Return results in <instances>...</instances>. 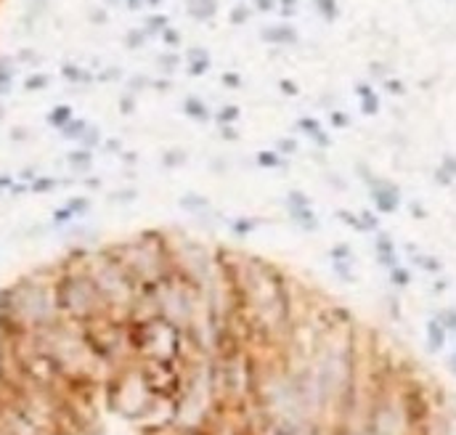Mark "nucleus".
Returning a JSON list of instances; mask_svg holds the SVG:
<instances>
[{
  "label": "nucleus",
  "instance_id": "obj_31",
  "mask_svg": "<svg viewBox=\"0 0 456 435\" xmlns=\"http://www.w3.org/2000/svg\"><path fill=\"white\" fill-rule=\"evenodd\" d=\"M141 43H143V35L141 32H130L128 35V45H130V48H135V45H141Z\"/></svg>",
  "mask_w": 456,
  "mask_h": 435
},
{
  "label": "nucleus",
  "instance_id": "obj_21",
  "mask_svg": "<svg viewBox=\"0 0 456 435\" xmlns=\"http://www.w3.org/2000/svg\"><path fill=\"white\" fill-rule=\"evenodd\" d=\"M390 279H392V284H395V287H406L408 282H411V274H408L406 268L395 266V268H390Z\"/></svg>",
  "mask_w": 456,
  "mask_h": 435
},
{
  "label": "nucleus",
  "instance_id": "obj_14",
  "mask_svg": "<svg viewBox=\"0 0 456 435\" xmlns=\"http://www.w3.org/2000/svg\"><path fill=\"white\" fill-rule=\"evenodd\" d=\"M183 109H186L189 117H194V120H207V109H204L202 101H196V98H186Z\"/></svg>",
  "mask_w": 456,
  "mask_h": 435
},
{
  "label": "nucleus",
  "instance_id": "obj_16",
  "mask_svg": "<svg viewBox=\"0 0 456 435\" xmlns=\"http://www.w3.org/2000/svg\"><path fill=\"white\" fill-rule=\"evenodd\" d=\"M210 67V59H207L204 51H194L191 53V74H202Z\"/></svg>",
  "mask_w": 456,
  "mask_h": 435
},
{
  "label": "nucleus",
  "instance_id": "obj_1",
  "mask_svg": "<svg viewBox=\"0 0 456 435\" xmlns=\"http://www.w3.org/2000/svg\"><path fill=\"white\" fill-rule=\"evenodd\" d=\"M287 207H289L292 220H295L303 231H319V218H316V213L311 210V202L305 199V194L292 191L287 197Z\"/></svg>",
  "mask_w": 456,
  "mask_h": 435
},
{
  "label": "nucleus",
  "instance_id": "obj_18",
  "mask_svg": "<svg viewBox=\"0 0 456 435\" xmlns=\"http://www.w3.org/2000/svg\"><path fill=\"white\" fill-rule=\"evenodd\" d=\"M258 165L260 167H281L284 162H281L279 154H273V151H260L258 154Z\"/></svg>",
  "mask_w": 456,
  "mask_h": 435
},
{
  "label": "nucleus",
  "instance_id": "obj_19",
  "mask_svg": "<svg viewBox=\"0 0 456 435\" xmlns=\"http://www.w3.org/2000/svg\"><path fill=\"white\" fill-rule=\"evenodd\" d=\"M61 74H64L66 80H72V82H82V80H90V74H88V72H82L80 67H72V64H66L64 69H61Z\"/></svg>",
  "mask_w": 456,
  "mask_h": 435
},
{
  "label": "nucleus",
  "instance_id": "obj_36",
  "mask_svg": "<svg viewBox=\"0 0 456 435\" xmlns=\"http://www.w3.org/2000/svg\"><path fill=\"white\" fill-rule=\"evenodd\" d=\"M258 5L262 11H270V8H273V0H258Z\"/></svg>",
  "mask_w": 456,
  "mask_h": 435
},
{
  "label": "nucleus",
  "instance_id": "obj_6",
  "mask_svg": "<svg viewBox=\"0 0 456 435\" xmlns=\"http://www.w3.org/2000/svg\"><path fill=\"white\" fill-rule=\"evenodd\" d=\"M74 114H72V106H66V104H61V106H53L51 109V114H48V125H53V128H64L69 120H72Z\"/></svg>",
  "mask_w": 456,
  "mask_h": 435
},
{
  "label": "nucleus",
  "instance_id": "obj_38",
  "mask_svg": "<svg viewBox=\"0 0 456 435\" xmlns=\"http://www.w3.org/2000/svg\"><path fill=\"white\" fill-rule=\"evenodd\" d=\"M223 138H228V141H234V138H236L234 128H226V130H223Z\"/></svg>",
  "mask_w": 456,
  "mask_h": 435
},
{
  "label": "nucleus",
  "instance_id": "obj_15",
  "mask_svg": "<svg viewBox=\"0 0 456 435\" xmlns=\"http://www.w3.org/2000/svg\"><path fill=\"white\" fill-rule=\"evenodd\" d=\"M265 40H276V43H292L295 40V32L289 27H276V29H268L265 32Z\"/></svg>",
  "mask_w": 456,
  "mask_h": 435
},
{
  "label": "nucleus",
  "instance_id": "obj_17",
  "mask_svg": "<svg viewBox=\"0 0 456 435\" xmlns=\"http://www.w3.org/2000/svg\"><path fill=\"white\" fill-rule=\"evenodd\" d=\"M135 189H120V191H112L109 202L112 205H130V202H135Z\"/></svg>",
  "mask_w": 456,
  "mask_h": 435
},
{
  "label": "nucleus",
  "instance_id": "obj_22",
  "mask_svg": "<svg viewBox=\"0 0 456 435\" xmlns=\"http://www.w3.org/2000/svg\"><path fill=\"white\" fill-rule=\"evenodd\" d=\"M98 141H101V136H98L96 128H88V130L82 133V138H80L82 149H93V146H98Z\"/></svg>",
  "mask_w": 456,
  "mask_h": 435
},
{
  "label": "nucleus",
  "instance_id": "obj_34",
  "mask_svg": "<svg viewBox=\"0 0 456 435\" xmlns=\"http://www.w3.org/2000/svg\"><path fill=\"white\" fill-rule=\"evenodd\" d=\"M247 16H250V13H247L244 8H236L234 13H231V19H234V21H244Z\"/></svg>",
  "mask_w": 456,
  "mask_h": 435
},
{
  "label": "nucleus",
  "instance_id": "obj_40",
  "mask_svg": "<svg viewBox=\"0 0 456 435\" xmlns=\"http://www.w3.org/2000/svg\"><path fill=\"white\" fill-rule=\"evenodd\" d=\"M448 366H451V371L456 374V356H451V359H448Z\"/></svg>",
  "mask_w": 456,
  "mask_h": 435
},
{
  "label": "nucleus",
  "instance_id": "obj_32",
  "mask_svg": "<svg viewBox=\"0 0 456 435\" xmlns=\"http://www.w3.org/2000/svg\"><path fill=\"white\" fill-rule=\"evenodd\" d=\"M419 266H422V268H430V271H438L440 263H435L432 258H419Z\"/></svg>",
  "mask_w": 456,
  "mask_h": 435
},
{
  "label": "nucleus",
  "instance_id": "obj_11",
  "mask_svg": "<svg viewBox=\"0 0 456 435\" xmlns=\"http://www.w3.org/2000/svg\"><path fill=\"white\" fill-rule=\"evenodd\" d=\"M85 130H88V122H85V120H74V117H72L64 128H61V136H64V138H72V141H80Z\"/></svg>",
  "mask_w": 456,
  "mask_h": 435
},
{
  "label": "nucleus",
  "instance_id": "obj_9",
  "mask_svg": "<svg viewBox=\"0 0 456 435\" xmlns=\"http://www.w3.org/2000/svg\"><path fill=\"white\" fill-rule=\"evenodd\" d=\"M427 337H430V348H432V351H440V348H443V343H446V329H443V324H440V321H430V324H427Z\"/></svg>",
  "mask_w": 456,
  "mask_h": 435
},
{
  "label": "nucleus",
  "instance_id": "obj_39",
  "mask_svg": "<svg viewBox=\"0 0 456 435\" xmlns=\"http://www.w3.org/2000/svg\"><path fill=\"white\" fill-rule=\"evenodd\" d=\"M279 146H281L284 151H292V149H295V144H292V141H284V144H279Z\"/></svg>",
  "mask_w": 456,
  "mask_h": 435
},
{
  "label": "nucleus",
  "instance_id": "obj_8",
  "mask_svg": "<svg viewBox=\"0 0 456 435\" xmlns=\"http://www.w3.org/2000/svg\"><path fill=\"white\" fill-rule=\"evenodd\" d=\"M77 218L72 215V210H69L66 205H61V207H56L51 213V228H64V226H69V223H74Z\"/></svg>",
  "mask_w": 456,
  "mask_h": 435
},
{
  "label": "nucleus",
  "instance_id": "obj_28",
  "mask_svg": "<svg viewBox=\"0 0 456 435\" xmlns=\"http://www.w3.org/2000/svg\"><path fill=\"white\" fill-rule=\"evenodd\" d=\"M13 183H16V178L8 175V173H3V175H0V194H8V189Z\"/></svg>",
  "mask_w": 456,
  "mask_h": 435
},
{
  "label": "nucleus",
  "instance_id": "obj_26",
  "mask_svg": "<svg viewBox=\"0 0 456 435\" xmlns=\"http://www.w3.org/2000/svg\"><path fill=\"white\" fill-rule=\"evenodd\" d=\"M236 117H239V109H236V106H226V109H223V112L218 114L220 122H234Z\"/></svg>",
  "mask_w": 456,
  "mask_h": 435
},
{
  "label": "nucleus",
  "instance_id": "obj_24",
  "mask_svg": "<svg viewBox=\"0 0 456 435\" xmlns=\"http://www.w3.org/2000/svg\"><path fill=\"white\" fill-rule=\"evenodd\" d=\"M358 220H361V231H374L377 228V218L372 213H363Z\"/></svg>",
  "mask_w": 456,
  "mask_h": 435
},
{
  "label": "nucleus",
  "instance_id": "obj_25",
  "mask_svg": "<svg viewBox=\"0 0 456 435\" xmlns=\"http://www.w3.org/2000/svg\"><path fill=\"white\" fill-rule=\"evenodd\" d=\"M331 258H334V260H350V247H347V244H337L334 250H331Z\"/></svg>",
  "mask_w": 456,
  "mask_h": 435
},
{
  "label": "nucleus",
  "instance_id": "obj_4",
  "mask_svg": "<svg viewBox=\"0 0 456 435\" xmlns=\"http://www.w3.org/2000/svg\"><path fill=\"white\" fill-rule=\"evenodd\" d=\"M66 162L72 170L82 173V170H90V165H93V154H90V149H74V151H69Z\"/></svg>",
  "mask_w": 456,
  "mask_h": 435
},
{
  "label": "nucleus",
  "instance_id": "obj_30",
  "mask_svg": "<svg viewBox=\"0 0 456 435\" xmlns=\"http://www.w3.org/2000/svg\"><path fill=\"white\" fill-rule=\"evenodd\" d=\"M45 3H48V0H32V8H29V16H40V13L45 11Z\"/></svg>",
  "mask_w": 456,
  "mask_h": 435
},
{
  "label": "nucleus",
  "instance_id": "obj_10",
  "mask_svg": "<svg viewBox=\"0 0 456 435\" xmlns=\"http://www.w3.org/2000/svg\"><path fill=\"white\" fill-rule=\"evenodd\" d=\"M258 226H260V223L255 220V218H236V220L231 223V231H234L239 239H244V236H250Z\"/></svg>",
  "mask_w": 456,
  "mask_h": 435
},
{
  "label": "nucleus",
  "instance_id": "obj_13",
  "mask_svg": "<svg viewBox=\"0 0 456 435\" xmlns=\"http://www.w3.org/2000/svg\"><path fill=\"white\" fill-rule=\"evenodd\" d=\"M191 13H194L196 19H210L215 13V0H194Z\"/></svg>",
  "mask_w": 456,
  "mask_h": 435
},
{
  "label": "nucleus",
  "instance_id": "obj_29",
  "mask_svg": "<svg viewBox=\"0 0 456 435\" xmlns=\"http://www.w3.org/2000/svg\"><path fill=\"white\" fill-rule=\"evenodd\" d=\"M183 159H186V157H183L181 151H170L167 157H165V165H167V167H173V165H181Z\"/></svg>",
  "mask_w": 456,
  "mask_h": 435
},
{
  "label": "nucleus",
  "instance_id": "obj_42",
  "mask_svg": "<svg viewBox=\"0 0 456 435\" xmlns=\"http://www.w3.org/2000/svg\"><path fill=\"white\" fill-rule=\"evenodd\" d=\"M151 3H154V5H157V3H159V0H151Z\"/></svg>",
  "mask_w": 456,
  "mask_h": 435
},
{
  "label": "nucleus",
  "instance_id": "obj_27",
  "mask_svg": "<svg viewBox=\"0 0 456 435\" xmlns=\"http://www.w3.org/2000/svg\"><path fill=\"white\" fill-rule=\"evenodd\" d=\"M319 8H321V13H326L329 19H334V0H319Z\"/></svg>",
  "mask_w": 456,
  "mask_h": 435
},
{
  "label": "nucleus",
  "instance_id": "obj_37",
  "mask_svg": "<svg viewBox=\"0 0 456 435\" xmlns=\"http://www.w3.org/2000/svg\"><path fill=\"white\" fill-rule=\"evenodd\" d=\"M165 40H167V43H178V35L173 32V29H167V32H165Z\"/></svg>",
  "mask_w": 456,
  "mask_h": 435
},
{
  "label": "nucleus",
  "instance_id": "obj_5",
  "mask_svg": "<svg viewBox=\"0 0 456 435\" xmlns=\"http://www.w3.org/2000/svg\"><path fill=\"white\" fill-rule=\"evenodd\" d=\"M13 74H16V67H13L11 59H0V96L11 90L13 85Z\"/></svg>",
  "mask_w": 456,
  "mask_h": 435
},
{
  "label": "nucleus",
  "instance_id": "obj_35",
  "mask_svg": "<svg viewBox=\"0 0 456 435\" xmlns=\"http://www.w3.org/2000/svg\"><path fill=\"white\" fill-rule=\"evenodd\" d=\"M11 138H13V141H24V138H27V130H24V128H16V130L11 133Z\"/></svg>",
  "mask_w": 456,
  "mask_h": 435
},
{
  "label": "nucleus",
  "instance_id": "obj_3",
  "mask_svg": "<svg viewBox=\"0 0 456 435\" xmlns=\"http://www.w3.org/2000/svg\"><path fill=\"white\" fill-rule=\"evenodd\" d=\"M181 207L186 210V213H191L194 218H202V215H207V213H212L210 199L199 197V194H186V197H181Z\"/></svg>",
  "mask_w": 456,
  "mask_h": 435
},
{
  "label": "nucleus",
  "instance_id": "obj_41",
  "mask_svg": "<svg viewBox=\"0 0 456 435\" xmlns=\"http://www.w3.org/2000/svg\"><path fill=\"white\" fill-rule=\"evenodd\" d=\"M130 5H133V8H138V5H141V0H130Z\"/></svg>",
  "mask_w": 456,
  "mask_h": 435
},
{
  "label": "nucleus",
  "instance_id": "obj_20",
  "mask_svg": "<svg viewBox=\"0 0 456 435\" xmlns=\"http://www.w3.org/2000/svg\"><path fill=\"white\" fill-rule=\"evenodd\" d=\"M48 74H32V77H27V82H24V88L29 90V93H35V90H43V88H48Z\"/></svg>",
  "mask_w": 456,
  "mask_h": 435
},
{
  "label": "nucleus",
  "instance_id": "obj_23",
  "mask_svg": "<svg viewBox=\"0 0 456 435\" xmlns=\"http://www.w3.org/2000/svg\"><path fill=\"white\" fill-rule=\"evenodd\" d=\"M440 324H443V329L456 332V310H443L440 313Z\"/></svg>",
  "mask_w": 456,
  "mask_h": 435
},
{
  "label": "nucleus",
  "instance_id": "obj_12",
  "mask_svg": "<svg viewBox=\"0 0 456 435\" xmlns=\"http://www.w3.org/2000/svg\"><path fill=\"white\" fill-rule=\"evenodd\" d=\"M64 205L72 210L74 218H85V215L90 213V197H69Z\"/></svg>",
  "mask_w": 456,
  "mask_h": 435
},
{
  "label": "nucleus",
  "instance_id": "obj_33",
  "mask_svg": "<svg viewBox=\"0 0 456 435\" xmlns=\"http://www.w3.org/2000/svg\"><path fill=\"white\" fill-rule=\"evenodd\" d=\"M165 21H167L165 16H154V19H149V27L151 29H162V27H165Z\"/></svg>",
  "mask_w": 456,
  "mask_h": 435
},
{
  "label": "nucleus",
  "instance_id": "obj_7",
  "mask_svg": "<svg viewBox=\"0 0 456 435\" xmlns=\"http://www.w3.org/2000/svg\"><path fill=\"white\" fill-rule=\"evenodd\" d=\"M59 183L61 181H56L53 175H37L35 181L29 183V194H48L53 189H59Z\"/></svg>",
  "mask_w": 456,
  "mask_h": 435
},
{
  "label": "nucleus",
  "instance_id": "obj_2",
  "mask_svg": "<svg viewBox=\"0 0 456 435\" xmlns=\"http://www.w3.org/2000/svg\"><path fill=\"white\" fill-rule=\"evenodd\" d=\"M374 205L380 213H392V210L398 207V189H392V186L382 183V186H374Z\"/></svg>",
  "mask_w": 456,
  "mask_h": 435
}]
</instances>
